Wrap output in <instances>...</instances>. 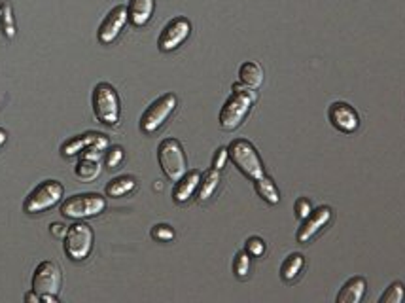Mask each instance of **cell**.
I'll use <instances>...</instances> for the list:
<instances>
[{"instance_id": "cell-1", "label": "cell", "mask_w": 405, "mask_h": 303, "mask_svg": "<svg viewBox=\"0 0 405 303\" xmlns=\"http://www.w3.org/2000/svg\"><path fill=\"white\" fill-rule=\"evenodd\" d=\"M231 91L233 93L229 95V99L222 107V112H220V127L226 129V131H233V129L241 126L242 121L247 120L250 110H252L256 99H258L256 89L248 88L242 82L233 83Z\"/></svg>"}, {"instance_id": "cell-2", "label": "cell", "mask_w": 405, "mask_h": 303, "mask_svg": "<svg viewBox=\"0 0 405 303\" xmlns=\"http://www.w3.org/2000/svg\"><path fill=\"white\" fill-rule=\"evenodd\" d=\"M91 105H93L95 118L101 123L110 127H116L120 123V95L110 83H97L93 95H91Z\"/></svg>"}, {"instance_id": "cell-3", "label": "cell", "mask_w": 405, "mask_h": 303, "mask_svg": "<svg viewBox=\"0 0 405 303\" xmlns=\"http://www.w3.org/2000/svg\"><path fill=\"white\" fill-rule=\"evenodd\" d=\"M229 159L233 161L235 167L241 170L242 175L250 180H258L266 175L263 169V161H261L260 154L254 148L252 142L245 139H235L228 146Z\"/></svg>"}, {"instance_id": "cell-4", "label": "cell", "mask_w": 405, "mask_h": 303, "mask_svg": "<svg viewBox=\"0 0 405 303\" xmlns=\"http://www.w3.org/2000/svg\"><path fill=\"white\" fill-rule=\"evenodd\" d=\"M107 199L99 194H78V196L67 197L61 203V215L70 220H83V218H93L104 213Z\"/></svg>"}, {"instance_id": "cell-5", "label": "cell", "mask_w": 405, "mask_h": 303, "mask_svg": "<svg viewBox=\"0 0 405 303\" xmlns=\"http://www.w3.org/2000/svg\"><path fill=\"white\" fill-rule=\"evenodd\" d=\"M93 229L85 222H74L72 226H69V231L64 235V254L67 258L72 262H83L88 258L91 250H93Z\"/></svg>"}, {"instance_id": "cell-6", "label": "cell", "mask_w": 405, "mask_h": 303, "mask_svg": "<svg viewBox=\"0 0 405 303\" xmlns=\"http://www.w3.org/2000/svg\"><path fill=\"white\" fill-rule=\"evenodd\" d=\"M63 194V184L57 182V180H44L27 196L25 203H23V210L27 215H39V213L50 210L51 207L61 203Z\"/></svg>"}, {"instance_id": "cell-7", "label": "cell", "mask_w": 405, "mask_h": 303, "mask_svg": "<svg viewBox=\"0 0 405 303\" xmlns=\"http://www.w3.org/2000/svg\"><path fill=\"white\" fill-rule=\"evenodd\" d=\"M158 159L169 180L177 182L188 173V161L182 144L177 139H165L158 148Z\"/></svg>"}, {"instance_id": "cell-8", "label": "cell", "mask_w": 405, "mask_h": 303, "mask_svg": "<svg viewBox=\"0 0 405 303\" xmlns=\"http://www.w3.org/2000/svg\"><path fill=\"white\" fill-rule=\"evenodd\" d=\"M177 102L178 99L174 93H165L159 99H156L150 107L146 108V112L140 118V131L146 133V135L158 131L159 127L169 120V116L174 112Z\"/></svg>"}, {"instance_id": "cell-9", "label": "cell", "mask_w": 405, "mask_h": 303, "mask_svg": "<svg viewBox=\"0 0 405 303\" xmlns=\"http://www.w3.org/2000/svg\"><path fill=\"white\" fill-rule=\"evenodd\" d=\"M61 283H63V273H61V267L55 262L46 260L34 269L32 290L36 292L39 296H44V294L57 296L59 292H61Z\"/></svg>"}, {"instance_id": "cell-10", "label": "cell", "mask_w": 405, "mask_h": 303, "mask_svg": "<svg viewBox=\"0 0 405 303\" xmlns=\"http://www.w3.org/2000/svg\"><path fill=\"white\" fill-rule=\"evenodd\" d=\"M190 32H191L190 19L182 18V15L171 19V21L165 25L163 32H161V36H159L158 40L159 50L163 51V53L174 51L188 40Z\"/></svg>"}, {"instance_id": "cell-11", "label": "cell", "mask_w": 405, "mask_h": 303, "mask_svg": "<svg viewBox=\"0 0 405 303\" xmlns=\"http://www.w3.org/2000/svg\"><path fill=\"white\" fill-rule=\"evenodd\" d=\"M127 21H129V13H127V6H116L112 8L108 15L104 18V21L99 27V42L104 46L112 44L116 38L120 36L121 31H123V27L127 25Z\"/></svg>"}, {"instance_id": "cell-12", "label": "cell", "mask_w": 405, "mask_h": 303, "mask_svg": "<svg viewBox=\"0 0 405 303\" xmlns=\"http://www.w3.org/2000/svg\"><path fill=\"white\" fill-rule=\"evenodd\" d=\"M110 142H108L107 135H102V133H85V135H80V137H74V139L67 140L61 148L63 152L64 158H74L78 156L80 152L88 150V148H97V150L107 152Z\"/></svg>"}, {"instance_id": "cell-13", "label": "cell", "mask_w": 405, "mask_h": 303, "mask_svg": "<svg viewBox=\"0 0 405 303\" xmlns=\"http://www.w3.org/2000/svg\"><path fill=\"white\" fill-rule=\"evenodd\" d=\"M328 118L331 126L341 133H355L360 127V116L347 102H334L328 110Z\"/></svg>"}, {"instance_id": "cell-14", "label": "cell", "mask_w": 405, "mask_h": 303, "mask_svg": "<svg viewBox=\"0 0 405 303\" xmlns=\"http://www.w3.org/2000/svg\"><path fill=\"white\" fill-rule=\"evenodd\" d=\"M329 220H331V208L329 207H318L317 210H313V213L305 218L301 227H299V243H309L326 224H329Z\"/></svg>"}, {"instance_id": "cell-15", "label": "cell", "mask_w": 405, "mask_h": 303, "mask_svg": "<svg viewBox=\"0 0 405 303\" xmlns=\"http://www.w3.org/2000/svg\"><path fill=\"white\" fill-rule=\"evenodd\" d=\"M199 182H201V173L199 170H188L180 180H177V186L172 189V199L178 205L190 201L193 194L199 188Z\"/></svg>"}, {"instance_id": "cell-16", "label": "cell", "mask_w": 405, "mask_h": 303, "mask_svg": "<svg viewBox=\"0 0 405 303\" xmlns=\"http://www.w3.org/2000/svg\"><path fill=\"white\" fill-rule=\"evenodd\" d=\"M156 10V0H129L127 13H129V21L135 27H144L153 15Z\"/></svg>"}, {"instance_id": "cell-17", "label": "cell", "mask_w": 405, "mask_h": 303, "mask_svg": "<svg viewBox=\"0 0 405 303\" xmlns=\"http://www.w3.org/2000/svg\"><path fill=\"white\" fill-rule=\"evenodd\" d=\"M366 278L364 277H352L350 281L345 283L341 292L337 294V303H360L366 294Z\"/></svg>"}, {"instance_id": "cell-18", "label": "cell", "mask_w": 405, "mask_h": 303, "mask_svg": "<svg viewBox=\"0 0 405 303\" xmlns=\"http://www.w3.org/2000/svg\"><path fill=\"white\" fill-rule=\"evenodd\" d=\"M218 184H220V170L212 167L207 173H202L201 182H199V188H197V199H199V203L209 201L210 197L214 196Z\"/></svg>"}, {"instance_id": "cell-19", "label": "cell", "mask_w": 405, "mask_h": 303, "mask_svg": "<svg viewBox=\"0 0 405 303\" xmlns=\"http://www.w3.org/2000/svg\"><path fill=\"white\" fill-rule=\"evenodd\" d=\"M239 78L245 86L252 89H258L263 83V69H261L260 63L256 61H247V63L241 65L239 69Z\"/></svg>"}, {"instance_id": "cell-20", "label": "cell", "mask_w": 405, "mask_h": 303, "mask_svg": "<svg viewBox=\"0 0 405 303\" xmlns=\"http://www.w3.org/2000/svg\"><path fill=\"white\" fill-rule=\"evenodd\" d=\"M74 175L83 182H91L101 175V163L99 159L93 158H78V163L74 167Z\"/></svg>"}, {"instance_id": "cell-21", "label": "cell", "mask_w": 405, "mask_h": 303, "mask_svg": "<svg viewBox=\"0 0 405 303\" xmlns=\"http://www.w3.org/2000/svg\"><path fill=\"white\" fill-rule=\"evenodd\" d=\"M254 188L258 191V196L266 203H269V205H277V203L280 201L279 188H277L271 178L266 177V175L258 178V180H254Z\"/></svg>"}, {"instance_id": "cell-22", "label": "cell", "mask_w": 405, "mask_h": 303, "mask_svg": "<svg viewBox=\"0 0 405 303\" xmlns=\"http://www.w3.org/2000/svg\"><path fill=\"white\" fill-rule=\"evenodd\" d=\"M137 188V180L133 177H118L114 180H110L107 186L108 197H121L131 194Z\"/></svg>"}, {"instance_id": "cell-23", "label": "cell", "mask_w": 405, "mask_h": 303, "mask_svg": "<svg viewBox=\"0 0 405 303\" xmlns=\"http://www.w3.org/2000/svg\"><path fill=\"white\" fill-rule=\"evenodd\" d=\"M303 265L305 260L301 254H291V256H288L284 264H282V267H280V277H282V281H286V283L294 281V278L301 273Z\"/></svg>"}, {"instance_id": "cell-24", "label": "cell", "mask_w": 405, "mask_h": 303, "mask_svg": "<svg viewBox=\"0 0 405 303\" xmlns=\"http://www.w3.org/2000/svg\"><path fill=\"white\" fill-rule=\"evenodd\" d=\"M405 299V286L401 283L390 284V288L380 296L379 303H401Z\"/></svg>"}, {"instance_id": "cell-25", "label": "cell", "mask_w": 405, "mask_h": 303, "mask_svg": "<svg viewBox=\"0 0 405 303\" xmlns=\"http://www.w3.org/2000/svg\"><path fill=\"white\" fill-rule=\"evenodd\" d=\"M233 271L237 278H247L248 273H250V254L245 250V252H239L235 256L233 262Z\"/></svg>"}, {"instance_id": "cell-26", "label": "cell", "mask_w": 405, "mask_h": 303, "mask_svg": "<svg viewBox=\"0 0 405 303\" xmlns=\"http://www.w3.org/2000/svg\"><path fill=\"white\" fill-rule=\"evenodd\" d=\"M0 25H2V31L8 38L15 36V25H13V15H12V6L10 4H4L2 6V18H0Z\"/></svg>"}, {"instance_id": "cell-27", "label": "cell", "mask_w": 405, "mask_h": 303, "mask_svg": "<svg viewBox=\"0 0 405 303\" xmlns=\"http://www.w3.org/2000/svg\"><path fill=\"white\" fill-rule=\"evenodd\" d=\"M123 148L121 146H112V148H108L107 154H104V165H107L108 169H116L118 165L123 161Z\"/></svg>"}, {"instance_id": "cell-28", "label": "cell", "mask_w": 405, "mask_h": 303, "mask_svg": "<svg viewBox=\"0 0 405 303\" xmlns=\"http://www.w3.org/2000/svg\"><path fill=\"white\" fill-rule=\"evenodd\" d=\"M247 252L252 256V258H260L266 254V243L260 239V237H250L247 241Z\"/></svg>"}, {"instance_id": "cell-29", "label": "cell", "mask_w": 405, "mask_h": 303, "mask_svg": "<svg viewBox=\"0 0 405 303\" xmlns=\"http://www.w3.org/2000/svg\"><path fill=\"white\" fill-rule=\"evenodd\" d=\"M152 237L156 241H161V243L172 241L174 239V229H172L171 226H167V224H159V226H156L152 229Z\"/></svg>"}, {"instance_id": "cell-30", "label": "cell", "mask_w": 405, "mask_h": 303, "mask_svg": "<svg viewBox=\"0 0 405 303\" xmlns=\"http://www.w3.org/2000/svg\"><path fill=\"white\" fill-rule=\"evenodd\" d=\"M310 213H313V207H310L309 199L301 197V199H298V201H296V216H298L299 220H305V218H307Z\"/></svg>"}, {"instance_id": "cell-31", "label": "cell", "mask_w": 405, "mask_h": 303, "mask_svg": "<svg viewBox=\"0 0 405 303\" xmlns=\"http://www.w3.org/2000/svg\"><path fill=\"white\" fill-rule=\"evenodd\" d=\"M229 154H228V148H218L214 154V159H212V167L218 170H222L224 167H226V161H228Z\"/></svg>"}, {"instance_id": "cell-32", "label": "cell", "mask_w": 405, "mask_h": 303, "mask_svg": "<svg viewBox=\"0 0 405 303\" xmlns=\"http://www.w3.org/2000/svg\"><path fill=\"white\" fill-rule=\"evenodd\" d=\"M50 231L55 239H64V235H67V231H69V226L55 222V224H51L50 226Z\"/></svg>"}, {"instance_id": "cell-33", "label": "cell", "mask_w": 405, "mask_h": 303, "mask_svg": "<svg viewBox=\"0 0 405 303\" xmlns=\"http://www.w3.org/2000/svg\"><path fill=\"white\" fill-rule=\"evenodd\" d=\"M25 302L27 303H40V296L34 290L27 292V294H25Z\"/></svg>"}, {"instance_id": "cell-34", "label": "cell", "mask_w": 405, "mask_h": 303, "mask_svg": "<svg viewBox=\"0 0 405 303\" xmlns=\"http://www.w3.org/2000/svg\"><path fill=\"white\" fill-rule=\"evenodd\" d=\"M6 139H8L6 131H4V129H0V146H2V144H4V142H6Z\"/></svg>"}, {"instance_id": "cell-35", "label": "cell", "mask_w": 405, "mask_h": 303, "mask_svg": "<svg viewBox=\"0 0 405 303\" xmlns=\"http://www.w3.org/2000/svg\"><path fill=\"white\" fill-rule=\"evenodd\" d=\"M2 6H4V4H0V18H2Z\"/></svg>"}]
</instances>
